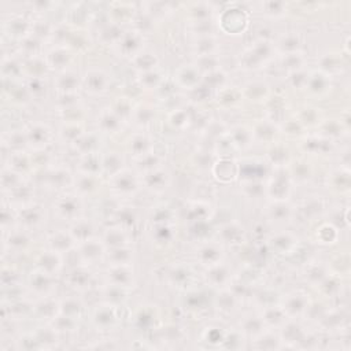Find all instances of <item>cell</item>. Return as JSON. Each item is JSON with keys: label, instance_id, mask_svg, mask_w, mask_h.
Masks as SVG:
<instances>
[{"label": "cell", "instance_id": "277c9868", "mask_svg": "<svg viewBox=\"0 0 351 351\" xmlns=\"http://www.w3.org/2000/svg\"><path fill=\"white\" fill-rule=\"evenodd\" d=\"M102 125H103V128H106V129L113 130L114 128H117L118 119H117V117L114 114H106L103 118H102Z\"/></svg>", "mask_w": 351, "mask_h": 351}, {"label": "cell", "instance_id": "7a4b0ae2", "mask_svg": "<svg viewBox=\"0 0 351 351\" xmlns=\"http://www.w3.org/2000/svg\"><path fill=\"white\" fill-rule=\"evenodd\" d=\"M78 202L76 199H63L58 205V212L62 214L63 217H73L78 212Z\"/></svg>", "mask_w": 351, "mask_h": 351}, {"label": "cell", "instance_id": "6da1fadb", "mask_svg": "<svg viewBox=\"0 0 351 351\" xmlns=\"http://www.w3.org/2000/svg\"><path fill=\"white\" fill-rule=\"evenodd\" d=\"M222 18L224 20H232V26L229 28L231 33H236L240 29H243V26L247 24V17L243 13V10H239V9H229L224 14H222Z\"/></svg>", "mask_w": 351, "mask_h": 351}, {"label": "cell", "instance_id": "5b68a950", "mask_svg": "<svg viewBox=\"0 0 351 351\" xmlns=\"http://www.w3.org/2000/svg\"><path fill=\"white\" fill-rule=\"evenodd\" d=\"M298 296V295H296ZM303 306H305V302H303V299L302 298H291L288 302V309L289 310H294V311H300V310H303Z\"/></svg>", "mask_w": 351, "mask_h": 351}, {"label": "cell", "instance_id": "3957f363", "mask_svg": "<svg viewBox=\"0 0 351 351\" xmlns=\"http://www.w3.org/2000/svg\"><path fill=\"white\" fill-rule=\"evenodd\" d=\"M114 187L121 192H132L136 190V183L130 174H118L115 177Z\"/></svg>", "mask_w": 351, "mask_h": 351}]
</instances>
